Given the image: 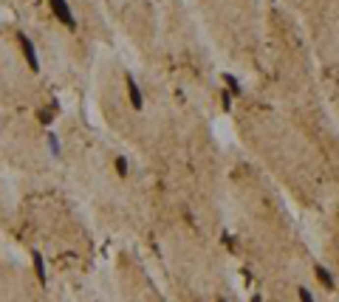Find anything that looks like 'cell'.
<instances>
[{"label": "cell", "instance_id": "5", "mask_svg": "<svg viewBox=\"0 0 339 302\" xmlns=\"http://www.w3.org/2000/svg\"><path fill=\"white\" fill-rule=\"evenodd\" d=\"M31 266H34V271H37L40 285H45V282H48V274H45V263H43V254H40V251H34L31 254Z\"/></svg>", "mask_w": 339, "mask_h": 302}, {"label": "cell", "instance_id": "12", "mask_svg": "<svg viewBox=\"0 0 339 302\" xmlns=\"http://www.w3.org/2000/svg\"><path fill=\"white\" fill-rule=\"evenodd\" d=\"M218 302H226V300H218Z\"/></svg>", "mask_w": 339, "mask_h": 302}, {"label": "cell", "instance_id": "4", "mask_svg": "<svg viewBox=\"0 0 339 302\" xmlns=\"http://www.w3.org/2000/svg\"><path fill=\"white\" fill-rule=\"evenodd\" d=\"M314 274H316V280H319V285L325 288V291H334L337 288V280H334V274L322 266V263H316L314 266Z\"/></svg>", "mask_w": 339, "mask_h": 302}, {"label": "cell", "instance_id": "2", "mask_svg": "<svg viewBox=\"0 0 339 302\" xmlns=\"http://www.w3.org/2000/svg\"><path fill=\"white\" fill-rule=\"evenodd\" d=\"M17 43H20V51H23V56H26L28 68L37 74V71H40V56H37V48H34V43L26 37V34H17Z\"/></svg>", "mask_w": 339, "mask_h": 302}, {"label": "cell", "instance_id": "1", "mask_svg": "<svg viewBox=\"0 0 339 302\" xmlns=\"http://www.w3.org/2000/svg\"><path fill=\"white\" fill-rule=\"evenodd\" d=\"M51 3V11H54V17L62 26H68L71 31L77 28V20H74V14H71V6H68V0H48Z\"/></svg>", "mask_w": 339, "mask_h": 302}, {"label": "cell", "instance_id": "3", "mask_svg": "<svg viewBox=\"0 0 339 302\" xmlns=\"http://www.w3.org/2000/svg\"><path fill=\"white\" fill-rule=\"evenodd\" d=\"M124 88H127L130 105H133L136 110H141V108H144V96H141V90H139V85H136V79L130 77V74H124Z\"/></svg>", "mask_w": 339, "mask_h": 302}, {"label": "cell", "instance_id": "6", "mask_svg": "<svg viewBox=\"0 0 339 302\" xmlns=\"http://www.w3.org/2000/svg\"><path fill=\"white\" fill-rule=\"evenodd\" d=\"M224 82H226V90H229L232 96H240V93H243L240 82H237V77H232V74H224Z\"/></svg>", "mask_w": 339, "mask_h": 302}, {"label": "cell", "instance_id": "7", "mask_svg": "<svg viewBox=\"0 0 339 302\" xmlns=\"http://www.w3.org/2000/svg\"><path fill=\"white\" fill-rule=\"evenodd\" d=\"M37 116H40V124H45V127H48V124L54 122V108H43Z\"/></svg>", "mask_w": 339, "mask_h": 302}, {"label": "cell", "instance_id": "10", "mask_svg": "<svg viewBox=\"0 0 339 302\" xmlns=\"http://www.w3.org/2000/svg\"><path fill=\"white\" fill-rule=\"evenodd\" d=\"M232 99H235V96H232L229 90H224V93H221V102H224V108H232Z\"/></svg>", "mask_w": 339, "mask_h": 302}, {"label": "cell", "instance_id": "11", "mask_svg": "<svg viewBox=\"0 0 339 302\" xmlns=\"http://www.w3.org/2000/svg\"><path fill=\"white\" fill-rule=\"evenodd\" d=\"M48 144H51V153L59 156V141H56V136H48Z\"/></svg>", "mask_w": 339, "mask_h": 302}, {"label": "cell", "instance_id": "9", "mask_svg": "<svg viewBox=\"0 0 339 302\" xmlns=\"http://www.w3.org/2000/svg\"><path fill=\"white\" fill-rule=\"evenodd\" d=\"M297 297H300V302H314V294L308 291L305 285H300V291H297Z\"/></svg>", "mask_w": 339, "mask_h": 302}, {"label": "cell", "instance_id": "8", "mask_svg": "<svg viewBox=\"0 0 339 302\" xmlns=\"http://www.w3.org/2000/svg\"><path fill=\"white\" fill-rule=\"evenodd\" d=\"M116 172H119L122 178H124V175H127V172H130V169H127V158H122V156L116 158Z\"/></svg>", "mask_w": 339, "mask_h": 302}]
</instances>
